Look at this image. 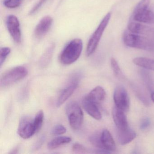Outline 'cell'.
<instances>
[{
  "instance_id": "obj_1",
  "label": "cell",
  "mask_w": 154,
  "mask_h": 154,
  "mask_svg": "<svg viewBox=\"0 0 154 154\" xmlns=\"http://www.w3.org/2000/svg\"><path fill=\"white\" fill-rule=\"evenodd\" d=\"M83 48L82 40L75 38L70 41L64 48L60 56V61L66 65L75 62L80 57Z\"/></svg>"
},
{
  "instance_id": "obj_2",
  "label": "cell",
  "mask_w": 154,
  "mask_h": 154,
  "mask_svg": "<svg viewBox=\"0 0 154 154\" xmlns=\"http://www.w3.org/2000/svg\"><path fill=\"white\" fill-rule=\"evenodd\" d=\"M123 40L126 46L131 48L149 50L154 47L153 42L147 37L129 31H125L124 32Z\"/></svg>"
},
{
  "instance_id": "obj_3",
  "label": "cell",
  "mask_w": 154,
  "mask_h": 154,
  "mask_svg": "<svg viewBox=\"0 0 154 154\" xmlns=\"http://www.w3.org/2000/svg\"><path fill=\"white\" fill-rule=\"evenodd\" d=\"M66 113L71 128L79 129L82 125L84 115L82 110L76 102L69 103L66 107Z\"/></svg>"
},
{
  "instance_id": "obj_4",
  "label": "cell",
  "mask_w": 154,
  "mask_h": 154,
  "mask_svg": "<svg viewBox=\"0 0 154 154\" xmlns=\"http://www.w3.org/2000/svg\"><path fill=\"white\" fill-rule=\"evenodd\" d=\"M111 16V13H108L105 16L89 39L86 48V55L87 56H90L95 52L103 32L109 24Z\"/></svg>"
},
{
  "instance_id": "obj_5",
  "label": "cell",
  "mask_w": 154,
  "mask_h": 154,
  "mask_svg": "<svg viewBox=\"0 0 154 154\" xmlns=\"http://www.w3.org/2000/svg\"><path fill=\"white\" fill-rule=\"evenodd\" d=\"M28 73L27 69L22 66H17L4 74L1 79L2 87H7L22 80Z\"/></svg>"
},
{
  "instance_id": "obj_6",
  "label": "cell",
  "mask_w": 154,
  "mask_h": 154,
  "mask_svg": "<svg viewBox=\"0 0 154 154\" xmlns=\"http://www.w3.org/2000/svg\"><path fill=\"white\" fill-rule=\"evenodd\" d=\"M113 100L115 106L124 112L129 108L130 100L128 94L123 86H118L114 90Z\"/></svg>"
},
{
  "instance_id": "obj_7",
  "label": "cell",
  "mask_w": 154,
  "mask_h": 154,
  "mask_svg": "<svg viewBox=\"0 0 154 154\" xmlns=\"http://www.w3.org/2000/svg\"><path fill=\"white\" fill-rule=\"evenodd\" d=\"M18 133L23 139H28L36 133L34 124V119L30 117L24 116L21 118L18 128Z\"/></svg>"
},
{
  "instance_id": "obj_8",
  "label": "cell",
  "mask_w": 154,
  "mask_h": 154,
  "mask_svg": "<svg viewBox=\"0 0 154 154\" xmlns=\"http://www.w3.org/2000/svg\"><path fill=\"white\" fill-rule=\"evenodd\" d=\"M7 26L9 32L14 41L17 44H20L21 41V34L20 25L17 17L10 15L7 20Z\"/></svg>"
},
{
  "instance_id": "obj_9",
  "label": "cell",
  "mask_w": 154,
  "mask_h": 154,
  "mask_svg": "<svg viewBox=\"0 0 154 154\" xmlns=\"http://www.w3.org/2000/svg\"><path fill=\"white\" fill-rule=\"evenodd\" d=\"M130 20L140 23L154 24V13L148 8H135Z\"/></svg>"
},
{
  "instance_id": "obj_10",
  "label": "cell",
  "mask_w": 154,
  "mask_h": 154,
  "mask_svg": "<svg viewBox=\"0 0 154 154\" xmlns=\"http://www.w3.org/2000/svg\"><path fill=\"white\" fill-rule=\"evenodd\" d=\"M79 77L76 76L73 78L70 84L61 92L57 101V106L59 107L73 94L78 86Z\"/></svg>"
},
{
  "instance_id": "obj_11",
  "label": "cell",
  "mask_w": 154,
  "mask_h": 154,
  "mask_svg": "<svg viewBox=\"0 0 154 154\" xmlns=\"http://www.w3.org/2000/svg\"><path fill=\"white\" fill-rule=\"evenodd\" d=\"M53 18L50 16H46L39 21L35 29L36 37L41 38L44 37L51 28L53 23Z\"/></svg>"
},
{
  "instance_id": "obj_12",
  "label": "cell",
  "mask_w": 154,
  "mask_h": 154,
  "mask_svg": "<svg viewBox=\"0 0 154 154\" xmlns=\"http://www.w3.org/2000/svg\"><path fill=\"white\" fill-rule=\"evenodd\" d=\"M113 121L118 130H124L128 128L125 112L114 106L112 111Z\"/></svg>"
},
{
  "instance_id": "obj_13",
  "label": "cell",
  "mask_w": 154,
  "mask_h": 154,
  "mask_svg": "<svg viewBox=\"0 0 154 154\" xmlns=\"http://www.w3.org/2000/svg\"><path fill=\"white\" fill-rule=\"evenodd\" d=\"M128 30L131 33L139 35H151L154 31L150 28L140 24V22L130 20L128 26Z\"/></svg>"
},
{
  "instance_id": "obj_14",
  "label": "cell",
  "mask_w": 154,
  "mask_h": 154,
  "mask_svg": "<svg viewBox=\"0 0 154 154\" xmlns=\"http://www.w3.org/2000/svg\"><path fill=\"white\" fill-rule=\"evenodd\" d=\"M106 95L105 90L101 86H98L93 89L85 98L98 105L103 102Z\"/></svg>"
},
{
  "instance_id": "obj_15",
  "label": "cell",
  "mask_w": 154,
  "mask_h": 154,
  "mask_svg": "<svg viewBox=\"0 0 154 154\" xmlns=\"http://www.w3.org/2000/svg\"><path fill=\"white\" fill-rule=\"evenodd\" d=\"M101 140L104 149L111 152L116 150V146L110 132L107 129L104 130L100 135Z\"/></svg>"
},
{
  "instance_id": "obj_16",
  "label": "cell",
  "mask_w": 154,
  "mask_h": 154,
  "mask_svg": "<svg viewBox=\"0 0 154 154\" xmlns=\"http://www.w3.org/2000/svg\"><path fill=\"white\" fill-rule=\"evenodd\" d=\"M82 104L85 109L90 116L97 120L101 119L102 117L98 105L85 98L83 100Z\"/></svg>"
},
{
  "instance_id": "obj_17",
  "label": "cell",
  "mask_w": 154,
  "mask_h": 154,
  "mask_svg": "<svg viewBox=\"0 0 154 154\" xmlns=\"http://www.w3.org/2000/svg\"><path fill=\"white\" fill-rule=\"evenodd\" d=\"M137 134L135 131L131 129L124 130H118V138L119 143L122 145L128 144L136 137Z\"/></svg>"
},
{
  "instance_id": "obj_18",
  "label": "cell",
  "mask_w": 154,
  "mask_h": 154,
  "mask_svg": "<svg viewBox=\"0 0 154 154\" xmlns=\"http://www.w3.org/2000/svg\"><path fill=\"white\" fill-rule=\"evenodd\" d=\"M133 62L135 65L146 69L154 71V60L144 57L134 58Z\"/></svg>"
},
{
  "instance_id": "obj_19",
  "label": "cell",
  "mask_w": 154,
  "mask_h": 154,
  "mask_svg": "<svg viewBox=\"0 0 154 154\" xmlns=\"http://www.w3.org/2000/svg\"><path fill=\"white\" fill-rule=\"evenodd\" d=\"M55 48V45L54 44H51L47 48L45 51L39 61L40 66L43 67H46L49 63L51 58L53 56V53Z\"/></svg>"
},
{
  "instance_id": "obj_20",
  "label": "cell",
  "mask_w": 154,
  "mask_h": 154,
  "mask_svg": "<svg viewBox=\"0 0 154 154\" xmlns=\"http://www.w3.org/2000/svg\"><path fill=\"white\" fill-rule=\"evenodd\" d=\"M72 139L68 137H59L52 140L48 143V148L50 150L54 149L60 146L71 142Z\"/></svg>"
},
{
  "instance_id": "obj_21",
  "label": "cell",
  "mask_w": 154,
  "mask_h": 154,
  "mask_svg": "<svg viewBox=\"0 0 154 154\" xmlns=\"http://www.w3.org/2000/svg\"><path fill=\"white\" fill-rule=\"evenodd\" d=\"M44 114L42 110H39L38 112L34 119V124L36 132H38L41 129L44 122Z\"/></svg>"
},
{
  "instance_id": "obj_22",
  "label": "cell",
  "mask_w": 154,
  "mask_h": 154,
  "mask_svg": "<svg viewBox=\"0 0 154 154\" xmlns=\"http://www.w3.org/2000/svg\"><path fill=\"white\" fill-rule=\"evenodd\" d=\"M111 65L112 68L115 75L117 76L119 79H121L123 77V74L119 66V64L117 62L115 58H112L111 60Z\"/></svg>"
},
{
  "instance_id": "obj_23",
  "label": "cell",
  "mask_w": 154,
  "mask_h": 154,
  "mask_svg": "<svg viewBox=\"0 0 154 154\" xmlns=\"http://www.w3.org/2000/svg\"><path fill=\"white\" fill-rule=\"evenodd\" d=\"M22 0H4L3 4L8 8H16L19 7Z\"/></svg>"
},
{
  "instance_id": "obj_24",
  "label": "cell",
  "mask_w": 154,
  "mask_h": 154,
  "mask_svg": "<svg viewBox=\"0 0 154 154\" xmlns=\"http://www.w3.org/2000/svg\"><path fill=\"white\" fill-rule=\"evenodd\" d=\"M90 142L95 146L101 149H104L103 146L102 144L100 136H99L98 135H94L90 137ZM105 150V149H104ZM109 152V151H108Z\"/></svg>"
},
{
  "instance_id": "obj_25",
  "label": "cell",
  "mask_w": 154,
  "mask_h": 154,
  "mask_svg": "<svg viewBox=\"0 0 154 154\" xmlns=\"http://www.w3.org/2000/svg\"><path fill=\"white\" fill-rule=\"evenodd\" d=\"M11 52L10 48L8 47L2 48L0 50V65L1 67L2 66L3 63L5 62Z\"/></svg>"
},
{
  "instance_id": "obj_26",
  "label": "cell",
  "mask_w": 154,
  "mask_h": 154,
  "mask_svg": "<svg viewBox=\"0 0 154 154\" xmlns=\"http://www.w3.org/2000/svg\"><path fill=\"white\" fill-rule=\"evenodd\" d=\"M65 127L61 124L56 125L52 130V134L54 135H60L64 134L66 132Z\"/></svg>"
},
{
  "instance_id": "obj_27",
  "label": "cell",
  "mask_w": 154,
  "mask_h": 154,
  "mask_svg": "<svg viewBox=\"0 0 154 154\" xmlns=\"http://www.w3.org/2000/svg\"><path fill=\"white\" fill-rule=\"evenodd\" d=\"M72 150L75 153H85L86 152L85 148L82 144L75 143L73 145Z\"/></svg>"
},
{
  "instance_id": "obj_28",
  "label": "cell",
  "mask_w": 154,
  "mask_h": 154,
  "mask_svg": "<svg viewBox=\"0 0 154 154\" xmlns=\"http://www.w3.org/2000/svg\"><path fill=\"white\" fill-rule=\"evenodd\" d=\"M48 0H39V1L32 8L29 12V15H33L38 11Z\"/></svg>"
},
{
  "instance_id": "obj_29",
  "label": "cell",
  "mask_w": 154,
  "mask_h": 154,
  "mask_svg": "<svg viewBox=\"0 0 154 154\" xmlns=\"http://www.w3.org/2000/svg\"><path fill=\"white\" fill-rule=\"evenodd\" d=\"M149 124H150V121L148 119H144L140 124V128L142 130L146 129L149 126Z\"/></svg>"
},
{
  "instance_id": "obj_30",
  "label": "cell",
  "mask_w": 154,
  "mask_h": 154,
  "mask_svg": "<svg viewBox=\"0 0 154 154\" xmlns=\"http://www.w3.org/2000/svg\"><path fill=\"white\" fill-rule=\"evenodd\" d=\"M18 151V149L17 148H16L15 149H13V150H12L11 152H10V153H11V154H14V153H17Z\"/></svg>"
},
{
  "instance_id": "obj_31",
  "label": "cell",
  "mask_w": 154,
  "mask_h": 154,
  "mask_svg": "<svg viewBox=\"0 0 154 154\" xmlns=\"http://www.w3.org/2000/svg\"><path fill=\"white\" fill-rule=\"evenodd\" d=\"M150 98H151V100L154 103V91L151 93V96H150Z\"/></svg>"
}]
</instances>
